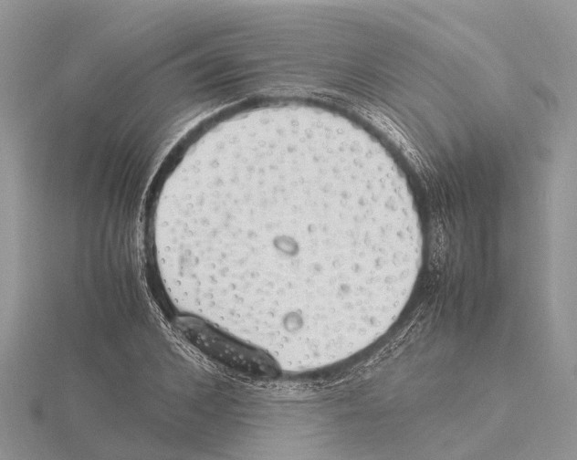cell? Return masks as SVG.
Here are the masks:
<instances>
[{
  "mask_svg": "<svg viewBox=\"0 0 577 460\" xmlns=\"http://www.w3.org/2000/svg\"><path fill=\"white\" fill-rule=\"evenodd\" d=\"M174 327L181 337L226 371L255 381L277 378L279 367L268 354L216 330L194 317H180Z\"/></svg>",
  "mask_w": 577,
  "mask_h": 460,
  "instance_id": "1",
  "label": "cell"
}]
</instances>
